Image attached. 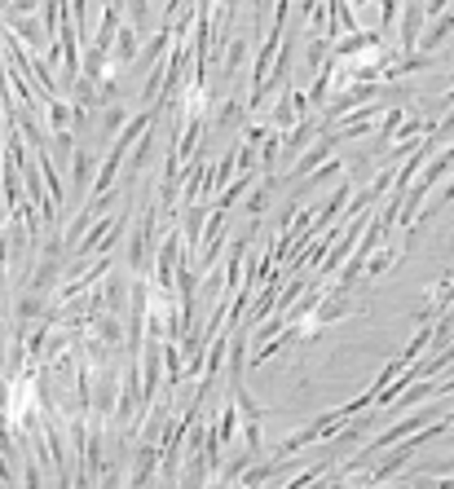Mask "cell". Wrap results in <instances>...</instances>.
I'll use <instances>...</instances> for the list:
<instances>
[{"instance_id":"obj_20","label":"cell","mask_w":454,"mask_h":489,"mask_svg":"<svg viewBox=\"0 0 454 489\" xmlns=\"http://www.w3.org/2000/svg\"><path fill=\"white\" fill-rule=\"evenodd\" d=\"M260 176H265V172H260ZM260 176H256V186H252V190L243 195V198H248V217H252V220L265 217V198H269V186H265Z\"/></svg>"},{"instance_id":"obj_21","label":"cell","mask_w":454,"mask_h":489,"mask_svg":"<svg viewBox=\"0 0 454 489\" xmlns=\"http://www.w3.org/2000/svg\"><path fill=\"white\" fill-rule=\"evenodd\" d=\"M402 370H406V357H402V353H397V357H388V362H384V370L375 375V384H371V392L384 388V384H393V379H397Z\"/></svg>"},{"instance_id":"obj_17","label":"cell","mask_w":454,"mask_h":489,"mask_svg":"<svg viewBox=\"0 0 454 489\" xmlns=\"http://www.w3.org/2000/svg\"><path fill=\"white\" fill-rule=\"evenodd\" d=\"M256 176H260V172H238L234 181H226V186L212 195V198H216V207H226V212H229V207H234V203H238V198H243L256 186Z\"/></svg>"},{"instance_id":"obj_6","label":"cell","mask_w":454,"mask_h":489,"mask_svg":"<svg viewBox=\"0 0 454 489\" xmlns=\"http://www.w3.org/2000/svg\"><path fill=\"white\" fill-rule=\"evenodd\" d=\"M98 159H101V150H89V146H76L71 150V164H67V186H71V195L84 203V195H89V186H93V172H98Z\"/></svg>"},{"instance_id":"obj_5","label":"cell","mask_w":454,"mask_h":489,"mask_svg":"<svg viewBox=\"0 0 454 489\" xmlns=\"http://www.w3.org/2000/svg\"><path fill=\"white\" fill-rule=\"evenodd\" d=\"M318 133H327L318 115H304V120H296L291 128H282V142H278V164H291V159H296V154H301V150L309 146Z\"/></svg>"},{"instance_id":"obj_24","label":"cell","mask_w":454,"mask_h":489,"mask_svg":"<svg viewBox=\"0 0 454 489\" xmlns=\"http://www.w3.org/2000/svg\"><path fill=\"white\" fill-rule=\"evenodd\" d=\"M9 406V375H5V367H0V410Z\"/></svg>"},{"instance_id":"obj_9","label":"cell","mask_w":454,"mask_h":489,"mask_svg":"<svg viewBox=\"0 0 454 489\" xmlns=\"http://www.w3.org/2000/svg\"><path fill=\"white\" fill-rule=\"evenodd\" d=\"M252 120V111H248V101L243 98H226L221 106H216V115L207 120V128H216L221 137H238L243 133V123Z\"/></svg>"},{"instance_id":"obj_14","label":"cell","mask_w":454,"mask_h":489,"mask_svg":"<svg viewBox=\"0 0 454 489\" xmlns=\"http://www.w3.org/2000/svg\"><path fill=\"white\" fill-rule=\"evenodd\" d=\"M89 335L101 340L106 348H115V353H124V318H120V314H106V309H101L98 318H93V326H89Z\"/></svg>"},{"instance_id":"obj_8","label":"cell","mask_w":454,"mask_h":489,"mask_svg":"<svg viewBox=\"0 0 454 489\" xmlns=\"http://www.w3.org/2000/svg\"><path fill=\"white\" fill-rule=\"evenodd\" d=\"M142 40H146V36H142V31H137L132 23H120V27H115V36H111V49H106L111 67H115V71H128V67H132V58H137V49H142Z\"/></svg>"},{"instance_id":"obj_7","label":"cell","mask_w":454,"mask_h":489,"mask_svg":"<svg viewBox=\"0 0 454 489\" xmlns=\"http://www.w3.org/2000/svg\"><path fill=\"white\" fill-rule=\"evenodd\" d=\"M49 309V295L40 292H26V287H18L14 292V309H9V331H18V335H26V326L40 318Z\"/></svg>"},{"instance_id":"obj_10","label":"cell","mask_w":454,"mask_h":489,"mask_svg":"<svg viewBox=\"0 0 454 489\" xmlns=\"http://www.w3.org/2000/svg\"><path fill=\"white\" fill-rule=\"evenodd\" d=\"M252 49H256V31H234V36L226 40V49H221V62H216L221 75L234 80V75L243 71V62H248V53Z\"/></svg>"},{"instance_id":"obj_13","label":"cell","mask_w":454,"mask_h":489,"mask_svg":"<svg viewBox=\"0 0 454 489\" xmlns=\"http://www.w3.org/2000/svg\"><path fill=\"white\" fill-rule=\"evenodd\" d=\"M9 31L18 36V45H23L26 53H45L53 45L49 31L40 27V18H36V14H26V18H18V23H9Z\"/></svg>"},{"instance_id":"obj_23","label":"cell","mask_w":454,"mask_h":489,"mask_svg":"<svg viewBox=\"0 0 454 489\" xmlns=\"http://www.w3.org/2000/svg\"><path fill=\"white\" fill-rule=\"evenodd\" d=\"M313 9H318V0H296V23L304 27V18H309Z\"/></svg>"},{"instance_id":"obj_16","label":"cell","mask_w":454,"mask_h":489,"mask_svg":"<svg viewBox=\"0 0 454 489\" xmlns=\"http://www.w3.org/2000/svg\"><path fill=\"white\" fill-rule=\"evenodd\" d=\"M36 164H40V181H45V190H49V198L67 212V181H62V168L53 164L45 150H36Z\"/></svg>"},{"instance_id":"obj_4","label":"cell","mask_w":454,"mask_h":489,"mask_svg":"<svg viewBox=\"0 0 454 489\" xmlns=\"http://www.w3.org/2000/svg\"><path fill=\"white\" fill-rule=\"evenodd\" d=\"M128 463H132V467H128V476H124L128 489L154 485V472H159V445H154V441H132Z\"/></svg>"},{"instance_id":"obj_12","label":"cell","mask_w":454,"mask_h":489,"mask_svg":"<svg viewBox=\"0 0 454 489\" xmlns=\"http://www.w3.org/2000/svg\"><path fill=\"white\" fill-rule=\"evenodd\" d=\"M450 31H454V18L450 14H437V18H424V31H419V53H441L450 49Z\"/></svg>"},{"instance_id":"obj_1","label":"cell","mask_w":454,"mask_h":489,"mask_svg":"<svg viewBox=\"0 0 454 489\" xmlns=\"http://www.w3.org/2000/svg\"><path fill=\"white\" fill-rule=\"evenodd\" d=\"M137 225H128V273H146L151 265V251H154V239H159V207L146 203V207H137L132 212Z\"/></svg>"},{"instance_id":"obj_11","label":"cell","mask_w":454,"mask_h":489,"mask_svg":"<svg viewBox=\"0 0 454 489\" xmlns=\"http://www.w3.org/2000/svg\"><path fill=\"white\" fill-rule=\"evenodd\" d=\"M62 265L67 260H58V256H36V265L26 273V292H40V295H53V287L62 282Z\"/></svg>"},{"instance_id":"obj_19","label":"cell","mask_w":454,"mask_h":489,"mask_svg":"<svg viewBox=\"0 0 454 489\" xmlns=\"http://www.w3.org/2000/svg\"><path fill=\"white\" fill-rule=\"evenodd\" d=\"M71 212H76V217L62 220V243H67V251H71V247L84 239V229H89V220H93L89 212H84V207H71Z\"/></svg>"},{"instance_id":"obj_18","label":"cell","mask_w":454,"mask_h":489,"mask_svg":"<svg viewBox=\"0 0 454 489\" xmlns=\"http://www.w3.org/2000/svg\"><path fill=\"white\" fill-rule=\"evenodd\" d=\"M301 36H304V31H301ZM327 58H331V40H327V36H309V40H304V80L318 71Z\"/></svg>"},{"instance_id":"obj_3","label":"cell","mask_w":454,"mask_h":489,"mask_svg":"<svg viewBox=\"0 0 454 489\" xmlns=\"http://www.w3.org/2000/svg\"><path fill=\"white\" fill-rule=\"evenodd\" d=\"M331 154H335V137H331V133H318V137H313V142H309V146H304L301 154L287 164V172H274V176H278V181H291V186H296V181H301V176H309L318 164H327Z\"/></svg>"},{"instance_id":"obj_22","label":"cell","mask_w":454,"mask_h":489,"mask_svg":"<svg viewBox=\"0 0 454 489\" xmlns=\"http://www.w3.org/2000/svg\"><path fill=\"white\" fill-rule=\"evenodd\" d=\"M0 481H5V485H18V472H14V459H9L5 450H0Z\"/></svg>"},{"instance_id":"obj_15","label":"cell","mask_w":454,"mask_h":489,"mask_svg":"<svg viewBox=\"0 0 454 489\" xmlns=\"http://www.w3.org/2000/svg\"><path fill=\"white\" fill-rule=\"evenodd\" d=\"M212 432L221 445H234L238 441V406H234V397H221V406H216V415H212Z\"/></svg>"},{"instance_id":"obj_2","label":"cell","mask_w":454,"mask_h":489,"mask_svg":"<svg viewBox=\"0 0 454 489\" xmlns=\"http://www.w3.org/2000/svg\"><path fill=\"white\" fill-rule=\"evenodd\" d=\"M432 397H450V375L441 379V375H424V379H410L393 401H388V410L393 415H406V410H415L419 401H432Z\"/></svg>"}]
</instances>
